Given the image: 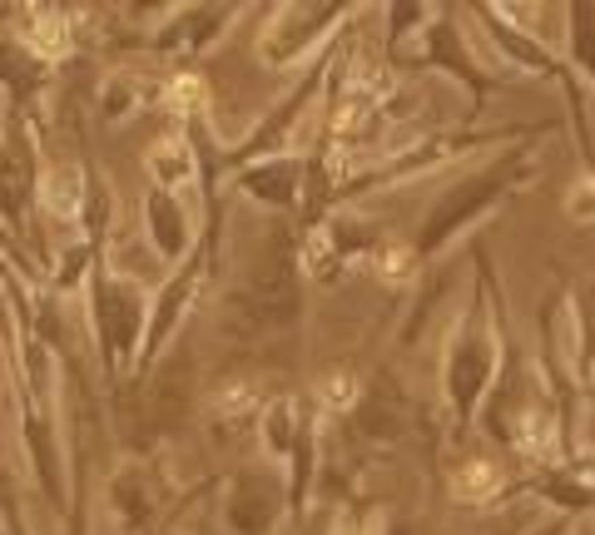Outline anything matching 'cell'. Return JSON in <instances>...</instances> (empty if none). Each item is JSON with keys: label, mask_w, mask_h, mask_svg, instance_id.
Returning a JSON list of instances; mask_svg holds the SVG:
<instances>
[{"label": "cell", "mask_w": 595, "mask_h": 535, "mask_svg": "<svg viewBox=\"0 0 595 535\" xmlns=\"http://www.w3.org/2000/svg\"><path fill=\"white\" fill-rule=\"evenodd\" d=\"M566 213H571L576 223H591V219H595V179H581V184L571 189Z\"/></svg>", "instance_id": "obj_2"}, {"label": "cell", "mask_w": 595, "mask_h": 535, "mask_svg": "<svg viewBox=\"0 0 595 535\" xmlns=\"http://www.w3.org/2000/svg\"><path fill=\"white\" fill-rule=\"evenodd\" d=\"M496 481H502V476H496V471L482 462V466H466V471H462V481H456V491H462L466 501H472V496H492V491H496Z\"/></svg>", "instance_id": "obj_1"}]
</instances>
